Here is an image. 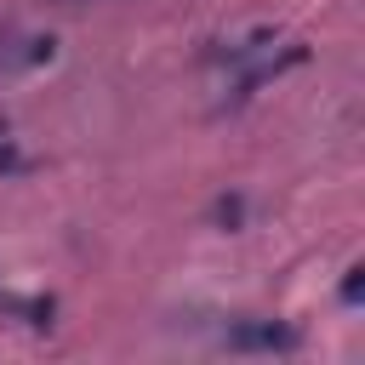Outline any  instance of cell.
Masks as SVG:
<instances>
[{"label":"cell","instance_id":"obj_1","mask_svg":"<svg viewBox=\"0 0 365 365\" xmlns=\"http://www.w3.org/2000/svg\"><path fill=\"white\" fill-rule=\"evenodd\" d=\"M222 342L234 354H285V348H297V331L285 319H240V325H228Z\"/></svg>","mask_w":365,"mask_h":365},{"label":"cell","instance_id":"obj_2","mask_svg":"<svg viewBox=\"0 0 365 365\" xmlns=\"http://www.w3.org/2000/svg\"><path fill=\"white\" fill-rule=\"evenodd\" d=\"M0 314H17L23 325L51 331V302H46V297H11V291H0Z\"/></svg>","mask_w":365,"mask_h":365},{"label":"cell","instance_id":"obj_3","mask_svg":"<svg viewBox=\"0 0 365 365\" xmlns=\"http://www.w3.org/2000/svg\"><path fill=\"white\" fill-rule=\"evenodd\" d=\"M23 165H29V160H23V154H17V148L0 137V171H23Z\"/></svg>","mask_w":365,"mask_h":365},{"label":"cell","instance_id":"obj_4","mask_svg":"<svg viewBox=\"0 0 365 365\" xmlns=\"http://www.w3.org/2000/svg\"><path fill=\"white\" fill-rule=\"evenodd\" d=\"M240 211H245L240 200H217V222H228V228H234V222H240Z\"/></svg>","mask_w":365,"mask_h":365},{"label":"cell","instance_id":"obj_5","mask_svg":"<svg viewBox=\"0 0 365 365\" xmlns=\"http://www.w3.org/2000/svg\"><path fill=\"white\" fill-rule=\"evenodd\" d=\"M359 285H365L359 268H348V279H342V302H359Z\"/></svg>","mask_w":365,"mask_h":365}]
</instances>
